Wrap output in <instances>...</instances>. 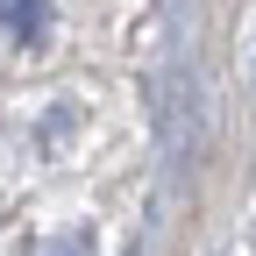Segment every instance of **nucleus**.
Instances as JSON below:
<instances>
[{"label":"nucleus","mask_w":256,"mask_h":256,"mask_svg":"<svg viewBox=\"0 0 256 256\" xmlns=\"http://www.w3.org/2000/svg\"><path fill=\"white\" fill-rule=\"evenodd\" d=\"M43 36H50V0H0V43L43 50Z\"/></svg>","instance_id":"1"}]
</instances>
